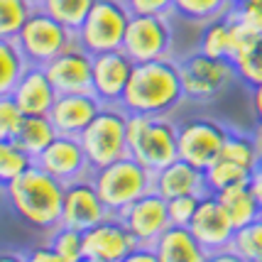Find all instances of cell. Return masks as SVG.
<instances>
[{"label": "cell", "mask_w": 262, "mask_h": 262, "mask_svg": "<svg viewBox=\"0 0 262 262\" xmlns=\"http://www.w3.org/2000/svg\"><path fill=\"white\" fill-rule=\"evenodd\" d=\"M184 98L186 96L182 86L179 61L164 57L152 61H137L120 105L127 113L169 115Z\"/></svg>", "instance_id": "cell-1"}, {"label": "cell", "mask_w": 262, "mask_h": 262, "mask_svg": "<svg viewBox=\"0 0 262 262\" xmlns=\"http://www.w3.org/2000/svg\"><path fill=\"white\" fill-rule=\"evenodd\" d=\"M5 194L15 216L25 226L49 235L61 223L64 184L42 169L37 162L5 189Z\"/></svg>", "instance_id": "cell-2"}, {"label": "cell", "mask_w": 262, "mask_h": 262, "mask_svg": "<svg viewBox=\"0 0 262 262\" xmlns=\"http://www.w3.org/2000/svg\"><path fill=\"white\" fill-rule=\"evenodd\" d=\"M127 147L149 171L162 169L179 160V123L169 115L127 113Z\"/></svg>", "instance_id": "cell-3"}, {"label": "cell", "mask_w": 262, "mask_h": 262, "mask_svg": "<svg viewBox=\"0 0 262 262\" xmlns=\"http://www.w3.org/2000/svg\"><path fill=\"white\" fill-rule=\"evenodd\" d=\"M91 179L101 194L103 204L115 216L123 213L140 196L155 191V171H149L145 164H140L130 155L105 167H96L91 171Z\"/></svg>", "instance_id": "cell-4"}, {"label": "cell", "mask_w": 262, "mask_h": 262, "mask_svg": "<svg viewBox=\"0 0 262 262\" xmlns=\"http://www.w3.org/2000/svg\"><path fill=\"white\" fill-rule=\"evenodd\" d=\"M81 145L89 155L91 167H105L115 160H123L130 155L127 147V111L120 103L103 105L89 127H83L79 135Z\"/></svg>", "instance_id": "cell-5"}, {"label": "cell", "mask_w": 262, "mask_h": 262, "mask_svg": "<svg viewBox=\"0 0 262 262\" xmlns=\"http://www.w3.org/2000/svg\"><path fill=\"white\" fill-rule=\"evenodd\" d=\"M133 12L123 0H96L86 20L76 30V42L91 54L120 49Z\"/></svg>", "instance_id": "cell-6"}, {"label": "cell", "mask_w": 262, "mask_h": 262, "mask_svg": "<svg viewBox=\"0 0 262 262\" xmlns=\"http://www.w3.org/2000/svg\"><path fill=\"white\" fill-rule=\"evenodd\" d=\"M15 42L20 47L23 57L27 59V64H42L61 54L67 47L76 42V32L69 30L67 25H61L57 17H52L49 12H45L39 5L34 8L30 15V20L25 23V27L17 32Z\"/></svg>", "instance_id": "cell-7"}, {"label": "cell", "mask_w": 262, "mask_h": 262, "mask_svg": "<svg viewBox=\"0 0 262 262\" xmlns=\"http://www.w3.org/2000/svg\"><path fill=\"white\" fill-rule=\"evenodd\" d=\"M179 74H182L184 96L201 103L218 98L233 83V79H238L235 64L230 59L211 57L201 49L179 59Z\"/></svg>", "instance_id": "cell-8"}, {"label": "cell", "mask_w": 262, "mask_h": 262, "mask_svg": "<svg viewBox=\"0 0 262 262\" xmlns=\"http://www.w3.org/2000/svg\"><path fill=\"white\" fill-rule=\"evenodd\" d=\"M171 25L169 15H133L125 30L123 49L133 61H152L171 54Z\"/></svg>", "instance_id": "cell-9"}, {"label": "cell", "mask_w": 262, "mask_h": 262, "mask_svg": "<svg viewBox=\"0 0 262 262\" xmlns=\"http://www.w3.org/2000/svg\"><path fill=\"white\" fill-rule=\"evenodd\" d=\"M228 133V127L213 118H186L179 123V160L206 169L213 160H218Z\"/></svg>", "instance_id": "cell-10"}, {"label": "cell", "mask_w": 262, "mask_h": 262, "mask_svg": "<svg viewBox=\"0 0 262 262\" xmlns=\"http://www.w3.org/2000/svg\"><path fill=\"white\" fill-rule=\"evenodd\" d=\"M137 248L135 235L127 230L125 221L111 213L101 223L83 230V260L86 262H127Z\"/></svg>", "instance_id": "cell-11"}, {"label": "cell", "mask_w": 262, "mask_h": 262, "mask_svg": "<svg viewBox=\"0 0 262 262\" xmlns=\"http://www.w3.org/2000/svg\"><path fill=\"white\" fill-rule=\"evenodd\" d=\"M189 228L196 235V240L201 243V248L208 252V260H223L226 257L235 226L230 223L228 213H226V208L218 201L216 194L208 191V194L201 196V204L196 208Z\"/></svg>", "instance_id": "cell-12"}, {"label": "cell", "mask_w": 262, "mask_h": 262, "mask_svg": "<svg viewBox=\"0 0 262 262\" xmlns=\"http://www.w3.org/2000/svg\"><path fill=\"white\" fill-rule=\"evenodd\" d=\"M108 216H111V211L103 204L91 177L64 184V208H61V223L64 226L76 230H89L91 226L101 223L103 218Z\"/></svg>", "instance_id": "cell-13"}, {"label": "cell", "mask_w": 262, "mask_h": 262, "mask_svg": "<svg viewBox=\"0 0 262 262\" xmlns=\"http://www.w3.org/2000/svg\"><path fill=\"white\" fill-rule=\"evenodd\" d=\"M57 93H91L93 91V54L79 42L67 47L61 54L45 64Z\"/></svg>", "instance_id": "cell-14"}, {"label": "cell", "mask_w": 262, "mask_h": 262, "mask_svg": "<svg viewBox=\"0 0 262 262\" xmlns=\"http://www.w3.org/2000/svg\"><path fill=\"white\" fill-rule=\"evenodd\" d=\"M37 164L52 177H57L61 184L76 182L83 177H91V162L81 145L79 135H57L54 142L37 157Z\"/></svg>", "instance_id": "cell-15"}, {"label": "cell", "mask_w": 262, "mask_h": 262, "mask_svg": "<svg viewBox=\"0 0 262 262\" xmlns=\"http://www.w3.org/2000/svg\"><path fill=\"white\" fill-rule=\"evenodd\" d=\"M135 61L125 49H111L93 54V93L101 103H120L127 89V81L133 76Z\"/></svg>", "instance_id": "cell-16"}, {"label": "cell", "mask_w": 262, "mask_h": 262, "mask_svg": "<svg viewBox=\"0 0 262 262\" xmlns=\"http://www.w3.org/2000/svg\"><path fill=\"white\" fill-rule=\"evenodd\" d=\"M118 216L125 221L127 230L142 245H152L171 226L169 211H167V199L160 196L157 191H149V194L140 196L137 201H133Z\"/></svg>", "instance_id": "cell-17"}, {"label": "cell", "mask_w": 262, "mask_h": 262, "mask_svg": "<svg viewBox=\"0 0 262 262\" xmlns=\"http://www.w3.org/2000/svg\"><path fill=\"white\" fill-rule=\"evenodd\" d=\"M10 96L25 115H49L59 93L42 64H27L17 83L12 86Z\"/></svg>", "instance_id": "cell-18"}, {"label": "cell", "mask_w": 262, "mask_h": 262, "mask_svg": "<svg viewBox=\"0 0 262 262\" xmlns=\"http://www.w3.org/2000/svg\"><path fill=\"white\" fill-rule=\"evenodd\" d=\"M105 103L96 93H59L49 118L59 135H81Z\"/></svg>", "instance_id": "cell-19"}, {"label": "cell", "mask_w": 262, "mask_h": 262, "mask_svg": "<svg viewBox=\"0 0 262 262\" xmlns=\"http://www.w3.org/2000/svg\"><path fill=\"white\" fill-rule=\"evenodd\" d=\"M155 191L164 199L184 194L204 196L208 194L206 189V174L201 167H196L186 160H174L171 164L155 171Z\"/></svg>", "instance_id": "cell-20"}, {"label": "cell", "mask_w": 262, "mask_h": 262, "mask_svg": "<svg viewBox=\"0 0 262 262\" xmlns=\"http://www.w3.org/2000/svg\"><path fill=\"white\" fill-rule=\"evenodd\" d=\"M157 262H204L208 260V252L201 248L189 226H174L162 233L152 243Z\"/></svg>", "instance_id": "cell-21"}, {"label": "cell", "mask_w": 262, "mask_h": 262, "mask_svg": "<svg viewBox=\"0 0 262 262\" xmlns=\"http://www.w3.org/2000/svg\"><path fill=\"white\" fill-rule=\"evenodd\" d=\"M216 196H218V201L223 204L230 223H233L235 228H243V226H248L252 221L262 218V204H260V199H257V194H255V189H252L250 182L228 186L226 191H221V194H216Z\"/></svg>", "instance_id": "cell-22"}, {"label": "cell", "mask_w": 262, "mask_h": 262, "mask_svg": "<svg viewBox=\"0 0 262 262\" xmlns=\"http://www.w3.org/2000/svg\"><path fill=\"white\" fill-rule=\"evenodd\" d=\"M57 135L59 133L49 115H25L23 125L17 127V133H15L12 140H15L30 157L37 160V157L54 142Z\"/></svg>", "instance_id": "cell-23"}, {"label": "cell", "mask_w": 262, "mask_h": 262, "mask_svg": "<svg viewBox=\"0 0 262 262\" xmlns=\"http://www.w3.org/2000/svg\"><path fill=\"white\" fill-rule=\"evenodd\" d=\"M199 49L204 54H211V57L230 59V52H233V20H230V12L204 23Z\"/></svg>", "instance_id": "cell-24"}, {"label": "cell", "mask_w": 262, "mask_h": 262, "mask_svg": "<svg viewBox=\"0 0 262 262\" xmlns=\"http://www.w3.org/2000/svg\"><path fill=\"white\" fill-rule=\"evenodd\" d=\"M226 257L228 260L262 262V218L252 221V223L243 226V228H235Z\"/></svg>", "instance_id": "cell-25"}, {"label": "cell", "mask_w": 262, "mask_h": 262, "mask_svg": "<svg viewBox=\"0 0 262 262\" xmlns=\"http://www.w3.org/2000/svg\"><path fill=\"white\" fill-rule=\"evenodd\" d=\"M206 174V189L211 194H221L226 191L228 186H235V184H243V182H250V169L240 167L235 162L226 160V157H218L213 160L208 167L204 169Z\"/></svg>", "instance_id": "cell-26"}, {"label": "cell", "mask_w": 262, "mask_h": 262, "mask_svg": "<svg viewBox=\"0 0 262 262\" xmlns=\"http://www.w3.org/2000/svg\"><path fill=\"white\" fill-rule=\"evenodd\" d=\"M32 164L34 157H30L15 140H0V189H8Z\"/></svg>", "instance_id": "cell-27"}, {"label": "cell", "mask_w": 262, "mask_h": 262, "mask_svg": "<svg viewBox=\"0 0 262 262\" xmlns=\"http://www.w3.org/2000/svg\"><path fill=\"white\" fill-rule=\"evenodd\" d=\"M235 0H174V12L189 23H208L233 10Z\"/></svg>", "instance_id": "cell-28"}, {"label": "cell", "mask_w": 262, "mask_h": 262, "mask_svg": "<svg viewBox=\"0 0 262 262\" xmlns=\"http://www.w3.org/2000/svg\"><path fill=\"white\" fill-rule=\"evenodd\" d=\"M25 67H27V59L23 57L17 42L0 37V96L12 91V86L17 83Z\"/></svg>", "instance_id": "cell-29"}, {"label": "cell", "mask_w": 262, "mask_h": 262, "mask_svg": "<svg viewBox=\"0 0 262 262\" xmlns=\"http://www.w3.org/2000/svg\"><path fill=\"white\" fill-rule=\"evenodd\" d=\"M96 0H37V5L52 17H57L61 25H67L69 30H79L81 23L86 20L89 10L93 8Z\"/></svg>", "instance_id": "cell-30"}, {"label": "cell", "mask_w": 262, "mask_h": 262, "mask_svg": "<svg viewBox=\"0 0 262 262\" xmlns=\"http://www.w3.org/2000/svg\"><path fill=\"white\" fill-rule=\"evenodd\" d=\"M37 8V0H0V37L15 39L17 32L30 20Z\"/></svg>", "instance_id": "cell-31"}, {"label": "cell", "mask_w": 262, "mask_h": 262, "mask_svg": "<svg viewBox=\"0 0 262 262\" xmlns=\"http://www.w3.org/2000/svg\"><path fill=\"white\" fill-rule=\"evenodd\" d=\"M54 250H57L61 262H81L83 260V230L69 228L64 223H59L57 228L49 233L47 240Z\"/></svg>", "instance_id": "cell-32"}, {"label": "cell", "mask_w": 262, "mask_h": 262, "mask_svg": "<svg viewBox=\"0 0 262 262\" xmlns=\"http://www.w3.org/2000/svg\"><path fill=\"white\" fill-rule=\"evenodd\" d=\"M218 157H226V160L235 162L240 167H245V169H255L257 167V149L252 145V137L250 135H243V133H235V130H230L228 137H226V145L221 149V155Z\"/></svg>", "instance_id": "cell-33"}, {"label": "cell", "mask_w": 262, "mask_h": 262, "mask_svg": "<svg viewBox=\"0 0 262 262\" xmlns=\"http://www.w3.org/2000/svg\"><path fill=\"white\" fill-rule=\"evenodd\" d=\"M233 64H235V74L243 83H248V86L262 83V34L243 54L233 59Z\"/></svg>", "instance_id": "cell-34"}, {"label": "cell", "mask_w": 262, "mask_h": 262, "mask_svg": "<svg viewBox=\"0 0 262 262\" xmlns=\"http://www.w3.org/2000/svg\"><path fill=\"white\" fill-rule=\"evenodd\" d=\"M25 113L23 108L15 103L10 93L0 96V140H12L17 127L23 125Z\"/></svg>", "instance_id": "cell-35"}, {"label": "cell", "mask_w": 262, "mask_h": 262, "mask_svg": "<svg viewBox=\"0 0 262 262\" xmlns=\"http://www.w3.org/2000/svg\"><path fill=\"white\" fill-rule=\"evenodd\" d=\"M199 204H201V196H196V194H184V196L167 199L169 221L174 226H189L196 213V208H199Z\"/></svg>", "instance_id": "cell-36"}, {"label": "cell", "mask_w": 262, "mask_h": 262, "mask_svg": "<svg viewBox=\"0 0 262 262\" xmlns=\"http://www.w3.org/2000/svg\"><path fill=\"white\" fill-rule=\"evenodd\" d=\"M230 12L235 20L245 23L250 30L262 34V0H235Z\"/></svg>", "instance_id": "cell-37"}, {"label": "cell", "mask_w": 262, "mask_h": 262, "mask_svg": "<svg viewBox=\"0 0 262 262\" xmlns=\"http://www.w3.org/2000/svg\"><path fill=\"white\" fill-rule=\"evenodd\" d=\"M133 15H169L174 12V0H123Z\"/></svg>", "instance_id": "cell-38"}, {"label": "cell", "mask_w": 262, "mask_h": 262, "mask_svg": "<svg viewBox=\"0 0 262 262\" xmlns=\"http://www.w3.org/2000/svg\"><path fill=\"white\" fill-rule=\"evenodd\" d=\"M30 260H52V262H61L59 260V255H57V250L49 245V243H45V245H37L30 255H27Z\"/></svg>", "instance_id": "cell-39"}, {"label": "cell", "mask_w": 262, "mask_h": 262, "mask_svg": "<svg viewBox=\"0 0 262 262\" xmlns=\"http://www.w3.org/2000/svg\"><path fill=\"white\" fill-rule=\"evenodd\" d=\"M250 105H252V113L257 120H262V83L257 86H250Z\"/></svg>", "instance_id": "cell-40"}, {"label": "cell", "mask_w": 262, "mask_h": 262, "mask_svg": "<svg viewBox=\"0 0 262 262\" xmlns=\"http://www.w3.org/2000/svg\"><path fill=\"white\" fill-rule=\"evenodd\" d=\"M250 184H252V189H255V194H257V199H260V204H262V160L257 162V167L252 169Z\"/></svg>", "instance_id": "cell-41"}, {"label": "cell", "mask_w": 262, "mask_h": 262, "mask_svg": "<svg viewBox=\"0 0 262 262\" xmlns=\"http://www.w3.org/2000/svg\"><path fill=\"white\" fill-rule=\"evenodd\" d=\"M250 137H252V145H255V149H257V157L262 160V120H257V125L252 127Z\"/></svg>", "instance_id": "cell-42"}]
</instances>
